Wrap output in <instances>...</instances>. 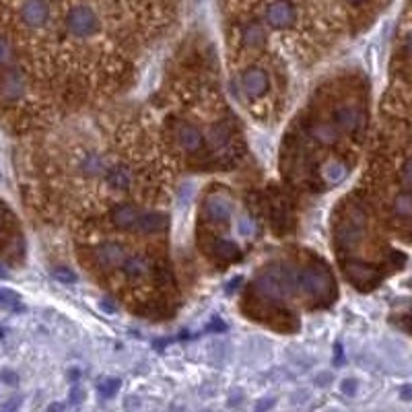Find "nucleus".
<instances>
[{"label": "nucleus", "mask_w": 412, "mask_h": 412, "mask_svg": "<svg viewBox=\"0 0 412 412\" xmlns=\"http://www.w3.org/2000/svg\"><path fill=\"white\" fill-rule=\"evenodd\" d=\"M64 23H66V31L72 37H79V39L93 37L101 27L97 13L87 4H74L71 11L66 13Z\"/></svg>", "instance_id": "f257e3e1"}, {"label": "nucleus", "mask_w": 412, "mask_h": 412, "mask_svg": "<svg viewBox=\"0 0 412 412\" xmlns=\"http://www.w3.org/2000/svg\"><path fill=\"white\" fill-rule=\"evenodd\" d=\"M295 21H297V9L291 0H272L264 11V23L276 31L291 29Z\"/></svg>", "instance_id": "f03ea898"}, {"label": "nucleus", "mask_w": 412, "mask_h": 412, "mask_svg": "<svg viewBox=\"0 0 412 412\" xmlns=\"http://www.w3.org/2000/svg\"><path fill=\"white\" fill-rule=\"evenodd\" d=\"M25 89L27 81L23 71L17 66H6L0 76V99H4L6 104H15L25 95Z\"/></svg>", "instance_id": "7ed1b4c3"}, {"label": "nucleus", "mask_w": 412, "mask_h": 412, "mask_svg": "<svg viewBox=\"0 0 412 412\" xmlns=\"http://www.w3.org/2000/svg\"><path fill=\"white\" fill-rule=\"evenodd\" d=\"M297 288L305 295H326L330 291V276L323 268H303L295 278Z\"/></svg>", "instance_id": "20e7f679"}, {"label": "nucleus", "mask_w": 412, "mask_h": 412, "mask_svg": "<svg viewBox=\"0 0 412 412\" xmlns=\"http://www.w3.org/2000/svg\"><path fill=\"white\" fill-rule=\"evenodd\" d=\"M270 89V74L262 66H250L241 74V91L250 99H262Z\"/></svg>", "instance_id": "39448f33"}, {"label": "nucleus", "mask_w": 412, "mask_h": 412, "mask_svg": "<svg viewBox=\"0 0 412 412\" xmlns=\"http://www.w3.org/2000/svg\"><path fill=\"white\" fill-rule=\"evenodd\" d=\"M21 21L31 27V29H39L50 21V4L46 0H25L21 4Z\"/></svg>", "instance_id": "423d86ee"}, {"label": "nucleus", "mask_w": 412, "mask_h": 412, "mask_svg": "<svg viewBox=\"0 0 412 412\" xmlns=\"http://www.w3.org/2000/svg\"><path fill=\"white\" fill-rule=\"evenodd\" d=\"M104 181L108 184L111 190L126 194L134 186V174L124 163H114V165H108V169L104 174Z\"/></svg>", "instance_id": "0eeeda50"}, {"label": "nucleus", "mask_w": 412, "mask_h": 412, "mask_svg": "<svg viewBox=\"0 0 412 412\" xmlns=\"http://www.w3.org/2000/svg\"><path fill=\"white\" fill-rule=\"evenodd\" d=\"M332 124L346 134H353L363 124V111L355 106H338L332 111Z\"/></svg>", "instance_id": "6e6552de"}, {"label": "nucleus", "mask_w": 412, "mask_h": 412, "mask_svg": "<svg viewBox=\"0 0 412 412\" xmlns=\"http://www.w3.org/2000/svg\"><path fill=\"white\" fill-rule=\"evenodd\" d=\"M93 258H95V264L99 268H118V266H122V262L126 260V250L120 243H104V246L93 250Z\"/></svg>", "instance_id": "1a4fd4ad"}, {"label": "nucleus", "mask_w": 412, "mask_h": 412, "mask_svg": "<svg viewBox=\"0 0 412 412\" xmlns=\"http://www.w3.org/2000/svg\"><path fill=\"white\" fill-rule=\"evenodd\" d=\"M109 218H111V223H114L116 229H120V231H134V229H136V223H139V218H141V208L134 206V204L124 202V204L114 206Z\"/></svg>", "instance_id": "9d476101"}, {"label": "nucleus", "mask_w": 412, "mask_h": 412, "mask_svg": "<svg viewBox=\"0 0 412 412\" xmlns=\"http://www.w3.org/2000/svg\"><path fill=\"white\" fill-rule=\"evenodd\" d=\"M176 139H178L179 146L186 153H198L204 146L202 132L194 124H190V122H179L178 128H176Z\"/></svg>", "instance_id": "9b49d317"}, {"label": "nucleus", "mask_w": 412, "mask_h": 412, "mask_svg": "<svg viewBox=\"0 0 412 412\" xmlns=\"http://www.w3.org/2000/svg\"><path fill=\"white\" fill-rule=\"evenodd\" d=\"M231 211H233L231 202L223 196H211L206 200V204H204L206 218L213 221V223H221V225L231 218Z\"/></svg>", "instance_id": "f8f14e48"}, {"label": "nucleus", "mask_w": 412, "mask_h": 412, "mask_svg": "<svg viewBox=\"0 0 412 412\" xmlns=\"http://www.w3.org/2000/svg\"><path fill=\"white\" fill-rule=\"evenodd\" d=\"M165 229H167V216L151 211V213H141V218H139L134 231L144 235H157Z\"/></svg>", "instance_id": "ddd939ff"}, {"label": "nucleus", "mask_w": 412, "mask_h": 412, "mask_svg": "<svg viewBox=\"0 0 412 412\" xmlns=\"http://www.w3.org/2000/svg\"><path fill=\"white\" fill-rule=\"evenodd\" d=\"M79 169H81V174L85 178H99V176L106 174L108 165H106V159L99 153L89 151L87 155H83V159L79 163Z\"/></svg>", "instance_id": "4468645a"}, {"label": "nucleus", "mask_w": 412, "mask_h": 412, "mask_svg": "<svg viewBox=\"0 0 412 412\" xmlns=\"http://www.w3.org/2000/svg\"><path fill=\"white\" fill-rule=\"evenodd\" d=\"M149 270H151V262L144 256H139V253L126 256V260L122 262V274L126 278H132V281L146 276Z\"/></svg>", "instance_id": "2eb2a0df"}, {"label": "nucleus", "mask_w": 412, "mask_h": 412, "mask_svg": "<svg viewBox=\"0 0 412 412\" xmlns=\"http://www.w3.org/2000/svg\"><path fill=\"white\" fill-rule=\"evenodd\" d=\"M241 44L246 46V48H251V50H256V48H262L264 44H266V31H264V27L260 25V23H248L243 29H241Z\"/></svg>", "instance_id": "dca6fc26"}, {"label": "nucleus", "mask_w": 412, "mask_h": 412, "mask_svg": "<svg viewBox=\"0 0 412 412\" xmlns=\"http://www.w3.org/2000/svg\"><path fill=\"white\" fill-rule=\"evenodd\" d=\"M309 134H311L313 141L330 146V144L336 143V139H338V128L334 124H328V122H316L309 128Z\"/></svg>", "instance_id": "f3484780"}, {"label": "nucleus", "mask_w": 412, "mask_h": 412, "mask_svg": "<svg viewBox=\"0 0 412 412\" xmlns=\"http://www.w3.org/2000/svg\"><path fill=\"white\" fill-rule=\"evenodd\" d=\"M392 213L400 221H412V190L396 194L392 200Z\"/></svg>", "instance_id": "a211bd4d"}, {"label": "nucleus", "mask_w": 412, "mask_h": 412, "mask_svg": "<svg viewBox=\"0 0 412 412\" xmlns=\"http://www.w3.org/2000/svg\"><path fill=\"white\" fill-rule=\"evenodd\" d=\"M211 141L215 144L216 149H223L225 144L231 141V132H229V128L227 126H216L215 130L211 132Z\"/></svg>", "instance_id": "6ab92c4d"}, {"label": "nucleus", "mask_w": 412, "mask_h": 412, "mask_svg": "<svg viewBox=\"0 0 412 412\" xmlns=\"http://www.w3.org/2000/svg\"><path fill=\"white\" fill-rule=\"evenodd\" d=\"M216 256L221 260H235L239 256V251H237L235 243H231V241H218L216 243Z\"/></svg>", "instance_id": "aec40b11"}, {"label": "nucleus", "mask_w": 412, "mask_h": 412, "mask_svg": "<svg viewBox=\"0 0 412 412\" xmlns=\"http://www.w3.org/2000/svg\"><path fill=\"white\" fill-rule=\"evenodd\" d=\"M323 176L328 181H332V184H338L344 176H346V169L342 167L341 163H330L326 169H323Z\"/></svg>", "instance_id": "412c9836"}, {"label": "nucleus", "mask_w": 412, "mask_h": 412, "mask_svg": "<svg viewBox=\"0 0 412 412\" xmlns=\"http://www.w3.org/2000/svg\"><path fill=\"white\" fill-rule=\"evenodd\" d=\"M13 60V46L6 37L0 36V69H6Z\"/></svg>", "instance_id": "4be33fe9"}, {"label": "nucleus", "mask_w": 412, "mask_h": 412, "mask_svg": "<svg viewBox=\"0 0 412 412\" xmlns=\"http://www.w3.org/2000/svg\"><path fill=\"white\" fill-rule=\"evenodd\" d=\"M0 307L4 309H21L17 295L11 293V291H0Z\"/></svg>", "instance_id": "5701e85b"}, {"label": "nucleus", "mask_w": 412, "mask_h": 412, "mask_svg": "<svg viewBox=\"0 0 412 412\" xmlns=\"http://www.w3.org/2000/svg\"><path fill=\"white\" fill-rule=\"evenodd\" d=\"M400 178H402V184L406 186V190H412V157H408L402 169H400Z\"/></svg>", "instance_id": "b1692460"}, {"label": "nucleus", "mask_w": 412, "mask_h": 412, "mask_svg": "<svg viewBox=\"0 0 412 412\" xmlns=\"http://www.w3.org/2000/svg\"><path fill=\"white\" fill-rule=\"evenodd\" d=\"M118 388H120V381H116V379H108V381H104V383L99 386V390H101L104 396H111Z\"/></svg>", "instance_id": "393cba45"}, {"label": "nucleus", "mask_w": 412, "mask_h": 412, "mask_svg": "<svg viewBox=\"0 0 412 412\" xmlns=\"http://www.w3.org/2000/svg\"><path fill=\"white\" fill-rule=\"evenodd\" d=\"M54 276L60 281V283H74V274L66 268H56Z\"/></svg>", "instance_id": "a878e982"}, {"label": "nucleus", "mask_w": 412, "mask_h": 412, "mask_svg": "<svg viewBox=\"0 0 412 412\" xmlns=\"http://www.w3.org/2000/svg\"><path fill=\"white\" fill-rule=\"evenodd\" d=\"M404 50H406V54L412 56V31L406 36V39H404Z\"/></svg>", "instance_id": "bb28decb"}, {"label": "nucleus", "mask_w": 412, "mask_h": 412, "mask_svg": "<svg viewBox=\"0 0 412 412\" xmlns=\"http://www.w3.org/2000/svg\"><path fill=\"white\" fill-rule=\"evenodd\" d=\"M342 390H344L346 394H348V392L353 394V392H355V383H353V381H344V383H342Z\"/></svg>", "instance_id": "cd10ccee"}, {"label": "nucleus", "mask_w": 412, "mask_h": 412, "mask_svg": "<svg viewBox=\"0 0 412 412\" xmlns=\"http://www.w3.org/2000/svg\"><path fill=\"white\" fill-rule=\"evenodd\" d=\"M272 406V402H262V404H258V411H262V408H268Z\"/></svg>", "instance_id": "c85d7f7f"}, {"label": "nucleus", "mask_w": 412, "mask_h": 412, "mask_svg": "<svg viewBox=\"0 0 412 412\" xmlns=\"http://www.w3.org/2000/svg\"><path fill=\"white\" fill-rule=\"evenodd\" d=\"M346 2H351V4H363V2H367V0H346Z\"/></svg>", "instance_id": "c756f323"}, {"label": "nucleus", "mask_w": 412, "mask_h": 412, "mask_svg": "<svg viewBox=\"0 0 412 412\" xmlns=\"http://www.w3.org/2000/svg\"><path fill=\"white\" fill-rule=\"evenodd\" d=\"M0 227H2V213H0Z\"/></svg>", "instance_id": "7c9ffc66"}]
</instances>
